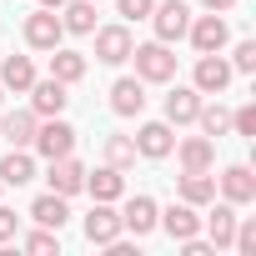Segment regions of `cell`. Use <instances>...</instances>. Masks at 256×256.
I'll return each instance as SVG.
<instances>
[{
    "mask_svg": "<svg viewBox=\"0 0 256 256\" xmlns=\"http://www.w3.org/2000/svg\"><path fill=\"white\" fill-rule=\"evenodd\" d=\"M131 60H136V76L146 86H166L176 80V56L166 40H146V46H131Z\"/></svg>",
    "mask_w": 256,
    "mask_h": 256,
    "instance_id": "1",
    "label": "cell"
},
{
    "mask_svg": "<svg viewBox=\"0 0 256 256\" xmlns=\"http://www.w3.org/2000/svg\"><path fill=\"white\" fill-rule=\"evenodd\" d=\"M46 161H56V156H70L76 151V126H66L60 116H46V126H36V141H30Z\"/></svg>",
    "mask_w": 256,
    "mask_h": 256,
    "instance_id": "2",
    "label": "cell"
},
{
    "mask_svg": "<svg viewBox=\"0 0 256 256\" xmlns=\"http://www.w3.org/2000/svg\"><path fill=\"white\" fill-rule=\"evenodd\" d=\"M151 26H156V40H181L186 36V26H191V6H186V0H156V10L146 16Z\"/></svg>",
    "mask_w": 256,
    "mask_h": 256,
    "instance_id": "3",
    "label": "cell"
},
{
    "mask_svg": "<svg viewBox=\"0 0 256 256\" xmlns=\"http://www.w3.org/2000/svg\"><path fill=\"white\" fill-rule=\"evenodd\" d=\"M96 36V60L100 66H126L131 60V26H100V30H90Z\"/></svg>",
    "mask_w": 256,
    "mask_h": 256,
    "instance_id": "4",
    "label": "cell"
},
{
    "mask_svg": "<svg viewBox=\"0 0 256 256\" xmlns=\"http://www.w3.org/2000/svg\"><path fill=\"white\" fill-rule=\"evenodd\" d=\"M60 36H66V26H60V16H56V10H46V6H40V10H30V16H26V46H30V50H56V46H60Z\"/></svg>",
    "mask_w": 256,
    "mask_h": 256,
    "instance_id": "5",
    "label": "cell"
},
{
    "mask_svg": "<svg viewBox=\"0 0 256 256\" xmlns=\"http://www.w3.org/2000/svg\"><path fill=\"white\" fill-rule=\"evenodd\" d=\"M231 60H221V50H211V56H201L196 60V76H191V86L201 90V96H221L226 86H231Z\"/></svg>",
    "mask_w": 256,
    "mask_h": 256,
    "instance_id": "6",
    "label": "cell"
},
{
    "mask_svg": "<svg viewBox=\"0 0 256 256\" xmlns=\"http://www.w3.org/2000/svg\"><path fill=\"white\" fill-rule=\"evenodd\" d=\"M131 141H136V156H146V161H161V156H171V146H176L171 120H146Z\"/></svg>",
    "mask_w": 256,
    "mask_h": 256,
    "instance_id": "7",
    "label": "cell"
},
{
    "mask_svg": "<svg viewBox=\"0 0 256 256\" xmlns=\"http://www.w3.org/2000/svg\"><path fill=\"white\" fill-rule=\"evenodd\" d=\"M116 236H120V211H116L110 201H96L90 216H86V241H90V246H110Z\"/></svg>",
    "mask_w": 256,
    "mask_h": 256,
    "instance_id": "8",
    "label": "cell"
},
{
    "mask_svg": "<svg viewBox=\"0 0 256 256\" xmlns=\"http://www.w3.org/2000/svg\"><path fill=\"white\" fill-rule=\"evenodd\" d=\"M186 36H191V46L201 50V56H211V50H221L226 40H231V30H226V20L211 10V16H201V20H191L186 26Z\"/></svg>",
    "mask_w": 256,
    "mask_h": 256,
    "instance_id": "9",
    "label": "cell"
},
{
    "mask_svg": "<svg viewBox=\"0 0 256 256\" xmlns=\"http://www.w3.org/2000/svg\"><path fill=\"white\" fill-rule=\"evenodd\" d=\"M46 181H50L56 196H76V191H86V166L76 156H56L50 171H46Z\"/></svg>",
    "mask_w": 256,
    "mask_h": 256,
    "instance_id": "10",
    "label": "cell"
},
{
    "mask_svg": "<svg viewBox=\"0 0 256 256\" xmlns=\"http://www.w3.org/2000/svg\"><path fill=\"white\" fill-rule=\"evenodd\" d=\"M110 110L116 116H141L146 110V80L141 76H120L110 86Z\"/></svg>",
    "mask_w": 256,
    "mask_h": 256,
    "instance_id": "11",
    "label": "cell"
},
{
    "mask_svg": "<svg viewBox=\"0 0 256 256\" xmlns=\"http://www.w3.org/2000/svg\"><path fill=\"white\" fill-rule=\"evenodd\" d=\"M156 221L171 231V241H191V236L201 231V216H196V206H191V201H176V206H166Z\"/></svg>",
    "mask_w": 256,
    "mask_h": 256,
    "instance_id": "12",
    "label": "cell"
},
{
    "mask_svg": "<svg viewBox=\"0 0 256 256\" xmlns=\"http://www.w3.org/2000/svg\"><path fill=\"white\" fill-rule=\"evenodd\" d=\"M156 201L151 196H131L126 201V211H120V231H136V236H151L156 231Z\"/></svg>",
    "mask_w": 256,
    "mask_h": 256,
    "instance_id": "13",
    "label": "cell"
},
{
    "mask_svg": "<svg viewBox=\"0 0 256 256\" xmlns=\"http://www.w3.org/2000/svg\"><path fill=\"white\" fill-rule=\"evenodd\" d=\"M66 100H70V96H66V86H60L56 76L30 86V110H36L40 120H46V116H60V110H66Z\"/></svg>",
    "mask_w": 256,
    "mask_h": 256,
    "instance_id": "14",
    "label": "cell"
},
{
    "mask_svg": "<svg viewBox=\"0 0 256 256\" xmlns=\"http://www.w3.org/2000/svg\"><path fill=\"white\" fill-rule=\"evenodd\" d=\"M171 151L181 156V171H211L216 166V141L211 136H191V141H181Z\"/></svg>",
    "mask_w": 256,
    "mask_h": 256,
    "instance_id": "15",
    "label": "cell"
},
{
    "mask_svg": "<svg viewBox=\"0 0 256 256\" xmlns=\"http://www.w3.org/2000/svg\"><path fill=\"white\" fill-rule=\"evenodd\" d=\"M221 196H226L231 206L256 201V176H251V166H226V171H221Z\"/></svg>",
    "mask_w": 256,
    "mask_h": 256,
    "instance_id": "16",
    "label": "cell"
},
{
    "mask_svg": "<svg viewBox=\"0 0 256 256\" xmlns=\"http://www.w3.org/2000/svg\"><path fill=\"white\" fill-rule=\"evenodd\" d=\"M36 126H40L36 110H6V116H0V136H6L10 146H30L36 141Z\"/></svg>",
    "mask_w": 256,
    "mask_h": 256,
    "instance_id": "17",
    "label": "cell"
},
{
    "mask_svg": "<svg viewBox=\"0 0 256 256\" xmlns=\"http://www.w3.org/2000/svg\"><path fill=\"white\" fill-rule=\"evenodd\" d=\"M196 110H201V90H196V86H176V90L166 96V120H171V126H191Z\"/></svg>",
    "mask_w": 256,
    "mask_h": 256,
    "instance_id": "18",
    "label": "cell"
},
{
    "mask_svg": "<svg viewBox=\"0 0 256 256\" xmlns=\"http://www.w3.org/2000/svg\"><path fill=\"white\" fill-rule=\"evenodd\" d=\"M26 181H36V156L26 146H10V156L0 161V186H26Z\"/></svg>",
    "mask_w": 256,
    "mask_h": 256,
    "instance_id": "19",
    "label": "cell"
},
{
    "mask_svg": "<svg viewBox=\"0 0 256 256\" xmlns=\"http://www.w3.org/2000/svg\"><path fill=\"white\" fill-rule=\"evenodd\" d=\"M30 221H36V226H50V231H60V226L70 221V206H66V196H56V191L36 196V206H30Z\"/></svg>",
    "mask_w": 256,
    "mask_h": 256,
    "instance_id": "20",
    "label": "cell"
},
{
    "mask_svg": "<svg viewBox=\"0 0 256 256\" xmlns=\"http://www.w3.org/2000/svg\"><path fill=\"white\" fill-rule=\"evenodd\" d=\"M0 86L16 90V96H26V90L36 86V66H30V56H6V66H0Z\"/></svg>",
    "mask_w": 256,
    "mask_h": 256,
    "instance_id": "21",
    "label": "cell"
},
{
    "mask_svg": "<svg viewBox=\"0 0 256 256\" xmlns=\"http://www.w3.org/2000/svg\"><path fill=\"white\" fill-rule=\"evenodd\" d=\"M176 191H181V201H191V206H211V201H216L211 171H186V176L176 181Z\"/></svg>",
    "mask_w": 256,
    "mask_h": 256,
    "instance_id": "22",
    "label": "cell"
},
{
    "mask_svg": "<svg viewBox=\"0 0 256 256\" xmlns=\"http://www.w3.org/2000/svg\"><path fill=\"white\" fill-rule=\"evenodd\" d=\"M60 26L70 36H90L96 30V0H66L60 6Z\"/></svg>",
    "mask_w": 256,
    "mask_h": 256,
    "instance_id": "23",
    "label": "cell"
},
{
    "mask_svg": "<svg viewBox=\"0 0 256 256\" xmlns=\"http://www.w3.org/2000/svg\"><path fill=\"white\" fill-rule=\"evenodd\" d=\"M86 191H90L96 201H120L126 181H120V171H116V166H100V171H86Z\"/></svg>",
    "mask_w": 256,
    "mask_h": 256,
    "instance_id": "24",
    "label": "cell"
},
{
    "mask_svg": "<svg viewBox=\"0 0 256 256\" xmlns=\"http://www.w3.org/2000/svg\"><path fill=\"white\" fill-rule=\"evenodd\" d=\"M206 231H211V246H216V251H221V246H231V236H236V206H231V201L211 206V216H206Z\"/></svg>",
    "mask_w": 256,
    "mask_h": 256,
    "instance_id": "25",
    "label": "cell"
},
{
    "mask_svg": "<svg viewBox=\"0 0 256 256\" xmlns=\"http://www.w3.org/2000/svg\"><path fill=\"white\" fill-rule=\"evenodd\" d=\"M50 76H56L60 86H76V80L86 76V56H80V50H60V46H56V50H50Z\"/></svg>",
    "mask_w": 256,
    "mask_h": 256,
    "instance_id": "26",
    "label": "cell"
},
{
    "mask_svg": "<svg viewBox=\"0 0 256 256\" xmlns=\"http://www.w3.org/2000/svg\"><path fill=\"white\" fill-rule=\"evenodd\" d=\"M196 126L216 141V136H226V131H231V116H226V106H201V110H196Z\"/></svg>",
    "mask_w": 256,
    "mask_h": 256,
    "instance_id": "27",
    "label": "cell"
},
{
    "mask_svg": "<svg viewBox=\"0 0 256 256\" xmlns=\"http://www.w3.org/2000/svg\"><path fill=\"white\" fill-rule=\"evenodd\" d=\"M106 166H116V171L136 166V141H131V136H110V141H106Z\"/></svg>",
    "mask_w": 256,
    "mask_h": 256,
    "instance_id": "28",
    "label": "cell"
},
{
    "mask_svg": "<svg viewBox=\"0 0 256 256\" xmlns=\"http://www.w3.org/2000/svg\"><path fill=\"white\" fill-rule=\"evenodd\" d=\"M231 246H236L241 256H256V221H251V216H246V221L236 216V236H231Z\"/></svg>",
    "mask_w": 256,
    "mask_h": 256,
    "instance_id": "29",
    "label": "cell"
},
{
    "mask_svg": "<svg viewBox=\"0 0 256 256\" xmlns=\"http://www.w3.org/2000/svg\"><path fill=\"white\" fill-rule=\"evenodd\" d=\"M231 70H241V76H251V70H256V40H241V46H236Z\"/></svg>",
    "mask_w": 256,
    "mask_h": 256,
    "instance_id": "30",
    "label": "cell"
},
{
    "mask_svg": "<svg viewBox=\"0 0 256 256\" xmlns=\"http://www.w3.org/2000/svg\"><path fill=\"white\" fill-rule=\"evenodd\" d=\"M231 131H236V136H246V141L256 136V106H241V110L231 116Z\"/></svg>",
    "mask_w": 256,
    "mask_h": 256,
    "instance_id": "31",
    "label": "cell"
},
{
    "mask_svg": "<svg viewBox=\"0 0 256 256\" xmlns=\"http://www.w3.org/2000/svg\"><path fill=\"white\" fill-rule=\"evenodd\" d=\"M116 10H120L126 20H146V16L156 10V0H116Z\"/></svg>",
    "mask_w": 256,
    "mask_h": 256,
    "instance_id": "32",
    "label": "cell"
},
{
    "mask_svg": "<svg viewBox=\"0 0 256 256\" xmlns=\"http://www.w3.org/2000/svg\"><path fill=\"white\" fill-rule=\"evenodd\" d=\"M26 251H36V256H46V251H60V241H56V231L46 226V231H36V236H26Z\"/></svg>",
    "mask_w": 256,
    "mask_h": 256,
    "instance_id": "33",
    "label": "cell"
},
{
    "mask_svg": "<svg viewBox=\"0 0 256 256\" xmlns=\"http://www.w3.org/2000/svg\"><path fill=\"white\" fill-rule=\"evenodd\" d=\"M16 221H20V216H16L10 206H0V241H10V236H16Z\"/></svg>",
    "mask_w": 256,
    "mask_h": 256,
    "instance_id": "34",
    "label": "cell"
},
{
    "mask_svg": "<svg viewBox=\"0 0 256 256\" xmlns=\"http://www.w3.org/2000/svg\"><path fill=\"white\" fill-rule=\"evenodd\" d=\"M201 6H206V10H231L236 0H201Z\"/></svg>",
    "mask_w": 256,
    "mask_h": 256,
    "instance_id": "35",
    "label": "cell"
},
{
    "mask_svg": "<svg viewBox=\"0 0 256 256\" xmlns=\"http://www.w3.org/2000/svg\"><path fill=\"white\" fill-rule=\"evenodd\" d=\"M40 6H46V10H60V6H66V0H40Z\"/></svg>",
    "mask_w": 256,
    "mask_h": 256,
    "instance_id": "36",
    "label": "cell"
},
{
    "mask_svg": "<svg viewBox=\"0 0 256 256\" xmlns=\"http://www.w3.org/2000/svg\"><path fill=\"white\" fill-rule=\"evenodd\" d=\"M0 100H6V86H0Z\"/></svg>",
    "mask_w": 256,
    "mask_h": 256,
    "instance_id": "37",
    "label": "cell"
},
{
    "mask_svg": "<svg viewBox=\"0 0 256 256\" xmlns=\"http://www.w3.org/2000/svg\"><path fill=\"white\" fill-rule=\"evenodd\" d=\"M96 6H100V0H96Z\"/></svg>",
    "mask_w": 256,
    "mask_h": 256,
    "instance_id": "38",
    "label": "cell"
}]
</instances>
